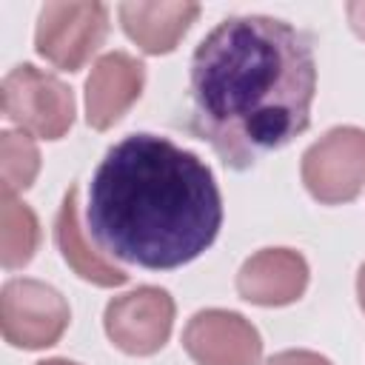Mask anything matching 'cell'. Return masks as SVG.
Segmentation results:
<instances>
[{
  "label": "cell",
  "instance_id": "obj_1",
  "mask_svg": "<svg viewBox=\"0 0 365 365\" xmlns=\"http://www.w3.org/2000/svg\"><path fill=\"white\" fill-rule=\"evenodd\" d=\"M188 91V128L225 165L251 168L308 128L317 94L314 43L279 17H225L194 48Z\"/></svg>",
  "mask_w": 365,
  "mask_h": 365
},
{
  "label": "cell",
  "instance_id": "obj_2",
  "mask_svg": "<svg viewBox=\"0 0 365 365\" xmlns=\"http://www.w3.org/2000/svg\"><path fill=\"white\" fill-rule=\"evenodd\" d=\"M220 225L222 194L211 168L168 137L128 134L91 174L86 231L114 259L180 268L217 240Z\"/></svg>",
  "mask_w": 365,
  "mask_h": 365
},
{
  "label": "cell",
  "instance_id": "obj_3",
  "mask_svg": "<svg viewBox=\"0 0 365 365\" xmlns=\"http://www.w3.org/2000/svg\"><path fill=\"white\" fill-rule=\"evenodd\" d=\"M3 114L26 134L60 140L74 123V94L54 74L23 63L3 80Z\"/></svg>",
  "mask_w": 365,
  "mask_h": 365
},
{
  "label": "cell",
  "instance_id": "obj_4",
  "mask_svg": "<svg viewBox=\"0 0 365 365\" xmlns=\"http://www.w3.org/2000/svg\"><path fill=\"white\" fill-rule=\"evenodd\" d=\"M302 182L325 205L351 202L365 188V131L336 125L302 154Z\"/></svg>",
  "mask_w": 365,
  "mask_h": 365
},
{
  "label": "cell",
  "instance_id": "obj_5",
  "mask_svg": "<svg viewBox=\"0 0 365 365\" xmlns=\"http://www.w3.org/2000/svg\"><path fill=\"white\" fill-rule=\"evenodd\" d=\"M108 34V6L103 3H46L37 17L34 46L54 68L77 71L91 60Z\"/></svg>",
  "mask_w": 365,
  "mask_h": 365
},
{
  "label": "cell",
  "instance_id": "obj_6",
  "mask_svg": "<svg viewBox=\"0 0 365 365\" xmlns=\"http://www.w3.org/2000/svg\"><path fill=\"white\" fill-rule=\"evenodd\" d=\"M71 311L63 294L40 279H9L0 297L3 336L14 348L40 351L68 328Z\"/></svg>",
  "mask_w": 365,
  "mask_h": 365
},
{
  "label": "cell",
  "instance_id": "obj_7",
  "mask_svg": "<svg viewBox=\"0 0 365 365\" xmlns=\"http://www.w3.org/2000/svg\"><path fill=\"white\" fill-rule=\"evenodd\" d=\"M103 325L120 351L131 356L157 354L174 328V299L165 288L157 285L134 288L106 305Z\"/></svg>",
  "mask_w": 365,
  "mask_h": 365
},
{
  "label": "cell",
  "instance_id": "obj_8",
  "mask_svg": "<svg viewBox=\"0 0 365 365\" xmlns=\"http://www.w3.org/2000/svg\"><path fill=\"white\" fill-rule=\"evenodd\" d=\"M182 348L197 365H259V331L234 311L208 308L188 319Z\"/></svg>",
  "mask_w": 365,
  "mask_h": 365
},
{
  "label": "cell",
  "instance_id": "obj_9",
  "mask_svg": "<svg viewBox=\"0 0 365 365\" xmlns=\"http://www.w3.org/2000/svg\"><path fill=\"white\" fill-rule=\"evenodd\" d=\"M143 86L145 66L137 57L125 51L103 54L86 80V123L97 131L111 128L137 103Z\"/></svg>",
  "mask_w": 365,
  "mask_h": 365
},
{
  "label": "cell",
  "instance_id": "obj_10",
  "mask_svg": "<svg viewBox=\"0 0 365 365\" xmlns=\"http://www.w3.org/2000/svg\"><path fill=\"white\" fill-rule=\"evenodd\" d=\"M308 288V262L291 248H262L248 257L237 274L242 299L265 308L291 305Z\"/></svg>",
  "mask_w": 365,
  "mask_h": 365
},
{
  "label": "cell",
  "instance_id": "obj_11",
  "mask_svg": "<svg viewBox=\"0 0 365 365\" xmlns=\"http://www.w3.org/2000/svg\"><path fill=\"white\" fill-rule=\"evenodd\" d=\"M77 197H80L77 185H71L63 197V205H60V214L54 222L57 248H60L66 265L77 277H83L86 282L100 285V288H117L128 279V274L123 268H117L114 262H108L94 242H88V231L80 222V200Z\"/></svg>",
  "mask_w": 365,
  "mask_h": 365
},
{
  "label": "cell",
  "instance_id": "obj_12",
  "mask_svg": "<svg viewBox=\"0 0 365 365\" xmlns=\"http://www.w3.org/2000/svg\"><path fill=\"white\" fill-rule=\"evenodd\" d=\"M197 3H123L120 23L145 54H168L177 48L188 26L197 20Z\"/></svg>",
  "mask_w": 365,
  "mask_h": 365
},
{
  "label": "cell",
  "instance_id": "obj_13",
  "mask_svg": "<svg viewBox=\"0 0 365 365\" xmlns=\"http://www.w3.org/2000/svg\"><path fill=\"white\" fill-rule=\"evenodd\" d=\"M40 245V222L34 211L17 197L3 194L0 200V259L3 268H23L31 262Z\"/></svg>",
  "mask_w": 365,
  "mask_h": 365
},
{
  "label": "cell",
  "instance_id": "obj_14",
  "mask_svg": "<svg viewBox=\"0 0 365 365\" xmlns=\"http://www.w3.org/2000/svg\"><path fill=\"white\" fill-rule=\"evenodd\" d=\"M0 171H3V194L14 197L26 191L40 171V151L26 131H3L0 134Z\"/></svg>",
  "mask_w": 365,
  "mask_h": 365
},
{
  "label": "cell",
  "instance_id": "obj_15",
  "mask_svg": "<svg viewBox=\"0 0 365 365\" xmlns=\"http://www.w3.org/2000/svg\"><path fill=\"white\" fill-rule=\"evenodd\" d=\"M265 365H331V359L314 351H279L271 359H265Z\"/></svg>",
  "mask_w": 365,
  "mask_h": 365
},
{
  "label": "cell",
  "instance_id": "obj_16",
  "mask_svg": "<svg viewBox=\"0 0 365 365\" xmlns=\"http://www.w3.org/2000/svg\"><path fill=\"white\" fill-rule=\"evenodd\" d=\"M348 11V20H351V29L365 40V0H354L345 6Z\"/></svg>",
  "mask_w": 365,
  "mask_h": 365
},
{
  "label": "cell",
  "instance_id": "obj_17",
  "mask_svg": "<svg viewBox=\"0 0 365 365\" xmlns=\"http://www.w3.org/2000/svg\"><path fill=\"white\" fill-rule=\"evenodd\" d=\"M356 297H359V308L365 311V262H362L359 277H356Z\"/></svg>",
  "mask_w": 365,
  "mask_h": 365
},
{
  "label": "cell",
  "instance_id": "obj_18",
  "mask_svg": "<svg viewBox=\"0 0 365 365\" xmlns=\"http://www.w3.org/2000/svg\"><path fill=\"white\" fill-rule=\"evenodd\" d=\"M37 365H80V362H71V359H46V362H37Z\"/></svg>",
  "mask_w": 365,
  "mask_h": 365
}]
</instances>
